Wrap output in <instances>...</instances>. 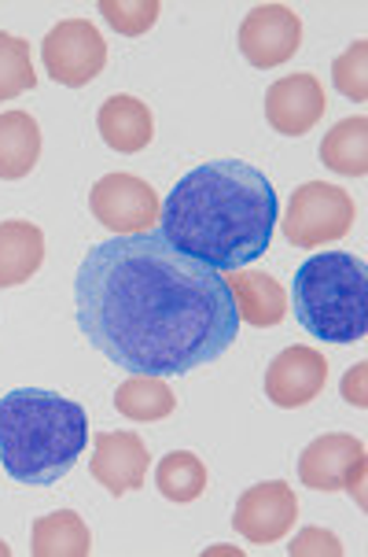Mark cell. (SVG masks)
Here are the masks:
<instances>
[{
    "label": "cell",
    "mask_w": 368,
    "mask_h": 557,
    "mask_svg": "<svg viewBox=\"0 0 368 557\" xmlns=\"http://www.w3.org/2000/svg\"><path fill=\"white\" fill-rule=\"evenodd\" d=\"M174 406L177 399L163 376L134 373L129 381H122L115 392V410L129 421H163L174 413Z\"/></svg>",
    "instance_id": "cell-20"
},
{
    "label": "cell",
    "mask_w": 368,
    "mask_h": 557,
    "mask_svg": "<svg viewBox=\"0 0 368 557\" xmlns=\"http://www.w3.org/2000/svg\"><path fill=\"white\" fill-rule=\"evenodd\" d=\"M365 370L368 366L365 362H357L351 373H346V381H343V399L351 403V406H357V410H365Z\"/></svg>",
    "instance_id": "cell-26"
},
{
    "label": "cell",
    "mask_w": 368,
    "mask_h": 557,
    "mask_svg": "<svg viewBox=\"0 0 368 557\" xmlns=\"http://www.w3.org/2000/svg\"><path fill=\"white\" fill-rule=\"evenodd\" d=\"M291 557H306V554H320V557H343V543H339V535L325 532V528H306V532L295 535V543L288 546Z\"/></svg>",
    "instance_id": "cell-25"
},
{
    "label": "cell",
    "mask_w": 368,
    "mask_h": 557,
    "mask_svg": "<svg viewBox=\"0 0 368 557\" xmlns=\"http://www.w3.org/2000/svg\"><path fill=\"white\" fill-rule=\"evenodd\" d=\"M41 63L60 85L81 89L107 67V45L89 18H63L41 41Z\"/></svg>",
    "instance_id": "cell-7"
},
{
    "label": "cell",
    "mask_w": 368,
    "mask_h": 557,
    "mask_svg": "<svg viewBox=\"0 0 368 557\" xmlns=\"http://www.w3.org/2000/svg\"><path fill=\"white\" fill-rule=\"evenodd\" d=\"M277 193L269 177L240 159L188 170L158 211V233L203 267L232 273L269 251L277 230Z\"/></svg>",
    "instance_id": "cell-2"
},
{
    "label": "cell",
    "mask_w": 368,
    "mask_h": 557,
    "mask_svg": "<svg viewBox=\"0 0 368 557\" xmlns=\"http://www.w3.org/2000/svg\"><path fill=\"white\" fill-rule=\"evenodd\" d=\"M100 15L107 18L118 34L140 37L158 23L163 4H158V0H134V4H129V0H100Z\"/></svg>",
    "instance_id": "cell-23"
},
{
    "label": "cell",
    "mask_w": 368,
    "mask_h": 557,
    "mask_svg": "<svg viewBox=\"0 0 368 557\" xmlns=\"http://www.w3.org/2000/svg\"><path fill=\"white\" fill-rule=\"evenodd\" d=\"M299 476H302V484L314 491H351V495H357V503L365 506V495H361L365 443L354 436H343V432L317 436L302 450Z\"/></svg>",
    "instance_id": "cell-8"
},
{
    "label": "cell",
    "mask_w": 368,
    "mask_h": 557,
    "mask_svg": "<svg viewBox=\"0 0 368 557\" xmlns=\"http://www.w3.org/2000/svg\"><path fill=\"white\" fill-rule=\"evenodd\" d=\"M325 111H328L325 85L314 74H288V78L272 82L266 92V119L284 137L309 134L325 119Z\"/></svg>",
    "instance_id": "cell-12"
},
{
    "label": "cell",
    "mask_w": 368,
    "mask_h": 557,
    "mask_svg": "<svg viewBox=\"0 0 368 557\" xmlns=\"http://www.w3.org/2000/svg\"><path fill=\"white\" fill-rule=\"evenodd\" d=\"M92 219L103 230H111L115 237H137V233H151L158 222V203L155 188L137 174H107L92 185L89 193Z\"/></svg>",
    "instance_id": "cell-6"
},
{
    "label": "cell",
    "mask_w": 368,
    "mask_h": 557,
    "mask_svg": "<svg viewBox=\"0 0 368 557\" xmlns=\"http://www.w3.org/2000/svg\"><path fill=\"white\" fill-rule=\"evenodd\" d=\"M155 484L169 503H195L206 491V466L192 450H174V455L158 461Z\"/></svg>",
    "instance_id": "cell-21"
},
{
    "label": "cell",
    "mask_w": 368,
    "mask_h": 557,
    "mask_svg": "<svg viewBox=\"0 0 368 557\" xmlns=\"http://www.w3.org/2000/svg\"><path fill=\"white\" fill-rule=\"evenodd\" d=\"M354 219H357V207L351 200V193H343L339 185L306 182L291 196L284 237L295 248H320V244L343 240L351 233Z\"/></svg>",
    "instance_id": "cell-5"
},
{
    "label": "cell",
    "mask_w": 368,
    "mask_h": 557,
    "mask_svg": "<svg viewBox=\"0 0 368 557\" xmlns=\"http://www.w3.org/2000/svg\"><path fill=\"white\" fill-rule=\"evenodd\" d=\"M302 49V18L288 4H258L240 23V52L251 67L272 71Z\"/></svg>",
    "instance_id": "cell-9"
},
{
    "label": "cell",
    "mask_w": 368,
    "mask_h": 557,
    "mask_svg": "<svg viewBox=\"0 0 368 557\" xmlns=\"http://www.w3.org/2000/svg\"><path fill=\"white\" fill-rule=\"evenodd\" d=\"M8 554H12V550H8V543H4V540H0V557H8Z\"/></svg>",
    "instance_id": "cell-27"
},
{
    "label": "cell",
    "mask_w": 368,
    "mask_h": 557,
    "mask_svg": "<svg viewBox=\"0 0 368 557\" xmlns=\"http://www.w3.org/2000/svg\"><path fill=\"white\" fill-rule=\"evenodd\" d=\"M97 126H100V137L107 148H115L122 156H134V152H144L155 137V119H151L148 103L137 100V97H107L100 103V115H97Z\"/></svg>",
    "instance_id": "cell-15"
},
{
    "label": "cell",
    "mask_w": 368,
    "mask_h": 557,
    "mask_svg": "<svg viewBox=\"0 0 368 557\" xmlns=\"http://www.w3.org/2000/svg\"><path fill=\"white\" fill-rule=\"evenodd\" d=\"M299 521V498L284 480H266V484H254L240 495L232 513L236 532L248 543H280Z\"/></svg>",
    "instance_id": "cell-10"
},
{
    "label": "cell",
    "mask_w": 368,
    "mask_h": 557,
    "mask_svg": "<svg viewBox=\"0 0 368 557\" xmlns=\"http://www.w3.org/2000/svg\"><path fill=\"white\" fill-rule=\"evenodd\" d=\"M328 384V362L317 347H288L266 370V399L280 410L314 403Z\"/></svg>",
    "instance_id": "cell-11"
},
{
    "label": "cell",
    "mask_w": 368,
    "mask_h": 557,
    "mask_svg": "<svg viewBox=\"0 0 368 557\" xmlns=\"http://www.w3.org/2000/svg\"><path fill=\"white\" fill-rule=\"evenodd\" d=\"M45 262V233L34 222H0V288L30 281Z\"/></svg>",
    "instance_id": "cell-16"
},
{
    "label": "cell",
    "mask_w": 368,
    "mask_h": 557,
    "mask_svg": "<svg viewBox=\"0 0 368 557\" xmlns=\"http://www.w3.org/2000/svg\"><path fill=\"white\" fill-rule=\"evenodd\" d=\"M92 476L100 480L111 495L144 487L148 480V447L137 432H100L92 447Z\"/></svg>",
    "instance_id": "cell-13"
},
{
    "label": "cell",
    "mask_w": 368,
    "mask_h": 557,
    "mask_svg": "<svg viewBox=\"0 0 368 557\" xmlns=\"http://www.w3.org/2000/svg\"><path fill=\"white\" fill-rule=\"evenodd\" d=\"M365 63H368V41H354L351 49H346L332 63L335 89L343 92L346 100H354V103H365V97H368V71H365Z\"/></svg>",
    "instance_id": "cell-24"
},
{
    "label": "cell",
    "mask_w": 368,
    "mask_h": 557,
    "mask_svg": "<svg viewBox=\"0 0 368 557\" xmlns=\"http://www.w3.org/2000/svg\"><path fill=\"white\" fill-rule=\"evenodd\" d=\"M30 554L34 557H89L92 554L89 524H85L74 509H55V513L34 521Z\"/></svg>",
    "instance_id": "cell-18"
},
{
    "label": "cell",
    "mask_w": 368,
    "mask_h": 557,
    "mask_svg": "<svg viewBox=\"0 0 368 557\" xmlns=\"http://www.w3.org/2000/svg\"><path fill=\"white\" fill-rule=\"evenodd\" d=\"M225 281H229L240 321H248L254 329H272L288 318V292L277 277L243 267V270H232Z\"/></svg>",
    "instance_id": "cell-14"
},
{
    "label": "cell",
    "mask_w": 368,
    "mask_h": 557,
    "mask_svg": "<svg viewBox=\"0 0 368 557\" xmlns=\"http://www.w3.org/2000/svg\"><path fill=\"white\" fill-rule=\"evenodd\" d=\"M320 163L343 177H365L368 174V119L354 115L335 122L320 140Z\"/></svg>",
    "instance_id": "cell-19"
},
{
    "label": "cell",
    "mask_w": 368,
    "mask_h": 557,
    "mask_svg": "<svg viewBox=\"0 0 368 557\" xmlns=\"http://www.w3.org/2000/svg\"><path fill=\"white\" fill-rule=\"evenodd\" d=\"M89 443V418L55 392L18 388L0 399V461L26 487H49L74 469Z\"/></svg>",
    "instance_id": "cell-3"
},
{
    "label": "cell",
    "mask_w": 368,
    "mask_h": 557,
    "mask_svg": "<svg viewBox=\"0 0 368 557\" xmlns=\"http://www.w3.org/2000/svg\"><path fill=\"white\" fill-rule=\"evenodd\" d=\"M78 329L118 370L181 376L214 362L240 333L225 273L163 233L97 244L74 277Z\"/></svg>",
    "instance_id": "cell-1"
},
{
    "label": "cell",
    "mask_w": 368,
    "mask_h": 557,
    "mask_svg": "<svg viewBox=\"0 0 368 557\" xmlns=\"http://www.w3.org/2000/svg\"><path fill=\"white\" fill-rule=\"evenodd\" d=\"M37 85V71L30 60V45L15 34H0V103L23 97Z\"/></svg>",
    "instance_id": "cell-22"
},
{
    "label": "cell",
    "mask_w": 368,
    "mask_h": 557,
    "mask_svg": "<svg viewBox=\"0 0 368 557\" xmlns=\"http://www.w3.org/2000/svg\"><path fill=\"white\" fill-rule=\"evenodd\" d=\"M41 159V126L26 111L0 115V182H18Z\"/></svg>",
    "instance_id": "cell-17"
},
{
    "label": "cell",
    "mask_w": 368,
    "mask_h": 557,
    "mask_svg": "<svg viewBox=\"0 0 368 557\" xmlns=\"http://www.w3.org/2000/svg\"><path fill=\"white\" fill-rule=\"evenodd\" d=\"M295 318L314 339L357 344L368 333V270L351 251H320L295 270Z\"/></svg>",
    "instance_id": "cell-4"
}]
</instances>
